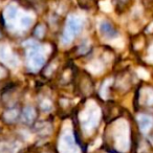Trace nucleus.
<instances>
[{
	"mask_svg": "<svg viewBox=\"0 0 153 153\" xmlns=\"http://www.w3.org/2000/svg\"><path fill=\"white\" fill-rule=\"evenodd\" d=\"M101 117V110L98 107V105L94 104L92 101H90L87 104V107L84 111H82L80 114L82 127L85 132H90L97 128Z\"/></svg>",
	"mask_w": 153,
	"mask_h": 153,
	"instance_id": "nucleus-1",
	"label": "nucleus"
},
{
	"mask_svg": "<svg viewBox=\"0 0 153 153\" xmlns=\"http://www.w3.org/2000/svg\"><path fill=\"white\" fill-rule=\"evenodd\" d=\"M113 137L115 140V147L121 152H127L130 146L129 142V127L124 120L115 122L113 127Z\"/></svg>",
	"mask_w": 153,
	"mask_h": 153,
	"instance_id": "nucleus-2",
	"label": "nucleus"
},
{
	"mask_svg": "<svg viewBox=\"0 0 153 153\" xmlns=\"http://www.w3.org/2000/svg\"><path fill=\"white\" fill-rule=\"evenodd\" d=\"M84 26V21L82 18H80L76 15H70L67 18L66 21V26L64 28L63 35H62L61 41L63 42V44L67 45L69 43L72 42V40L74 39V37L78 34L82 32Z\"/></svg>",
	"mask_w": 153,
	"mask_h": 153,
	"instance_id": "nucleus-3",
	"label": "nucleus"
},
{
	"mask_svg": "<svg viewBox=\"0 0 153 153\" xmlns=\"http://www.w3.org/2000/svg\"><path fill=\"white\" fill-rule=\"evenodd\" d=\"M45 46H40L36 43L33 46L28 47L26 58H27V65L34 71L39 70L45 63Z\"/></svg>",
	"mask_w": 153,
	"mask_h": 153,
	"instance_id": "nucleus-4",
	"label": "nucleus"
},
{
	"mask_svg": "<svg viewBox=\"0 0 153 153\" xmlns=\"http://www.w3.org/2000/svg\"><path fill=\"white\" fill-rule=\"evenodd\" d=\"M60 153H80L79 147L76 146L74 136L70 130H64L59 143Z\"/></svg>",
	"mask_w": 153,
	"mask_h": 153,
	"instance_id": "nucleus-5",
	"label": "nucleus"
},
{
	"mask_svg": "<svg viewBox=\"0 0 153 153\" xmlns=\"http://www.w3.org/2000/svg\"><path fill=\"white\" fill-rule=\"evenodd\" d=\"M0 61L4 62L7 66L15 68L19 65V59L16 55L12 53L11 48L7 45H0Z\"/></svg>",
	"mask_w": 153,
	"mask_h": 153,
	"instance_id": "nucleus-6",
	"label": "nucleus"
},
{
	"mask_svg": "<svg viewBox=\"0 0 153 153\" xmlns=\"http://www.w3.org/2000/svg\"><path fill=\"white\" fill-rule=\"evenodd\" d=\"M19 13H20L19 9H18V7L15 3H11V4H9L7 7V9L4 11V18L9 27L16 26Z\"/></svg>",
	"mask_w": 153,
	"mask_h": 153,
	"instance_id": "nucleus-7",
	"label": "nucleus"
},
{
	"mask_svg": "<svg viewBox=\"0 0 153 153\" xmlns=\"http://www.w3.org/2000/svg\"><path fill=\"white\" fill-rule=\"evenodd\" d=\"M99 30H100L101 35L104 37L105 39H109V40H117L119 38L117 30L113 28L110 22L106 21V20H102L99 24Z\"/></svg>",
	"mask_w": 153,
	"mask_h": 153,
	"instance_id": "nucleus-8",
	"label": "nucleus"
},
{
	"mask_svg": "<svg viewBox=\"0 0 153 153\" xmlns=\"http://www.w3.org/2000/svg\"><path fill=\"white\" fill-rule=\"evenodd\" d=\"M33 22H34V16H33L32 14L20 12L16 25L19 28H21V30H27V28L30 27Z\"/></svg>",
	"mask_w": 153,
	"mask_h": 153,
	"instance_id": "nucleus-9",
	"label": "nucleus"
},
{
	"mask_svg": "<svg viewBox=\"0 0 153 153\" xmlns=\"http://www.w3.org/2000/svg\"><path fill=\"white\" fill-rule=\"evenodd\" d=\"M136 120H137L140 129L143 133H147V132L152 128L153 119H152V117H150V115L140 113V114H138L137 117H136Z\"/></svg>",
	"mask_w": 153,
	"mask_h": 153,
	"instance_id": "nucleus-10",
	"label": "nucleus"
},
{
	"mask_svg": "<svg viewBox=\"0 0 153 153\" xmlns=\"http://www.w3.org/2000/svg\"><path fill=\"white\" fill-rule=\"evenodd\" d=\"M140 102L145 105H153V89L144 88L140 91Z\"/></svg>",
	"mask_w": 153,
	"mask_h": 153,
	"instance_id": "nucleus-11",
	"label": "nucleus"
},
{
	"mask_svg": "<svg viewBox=\"0 0 153 153\" xmlns=\"http://www.w3.org/2000/svg\"><path fill=\"white\" fill-rule=\"evenodd\" d=\"M19 148L18 143H3L0 144V153H17Z\"/></svg>",
	"mask_w": 153,
	"mask_h": 153,
	"instance_id": "nucleus-12",
	"label": "nucleus"
},
{
	"mask_svg": "<svg viewBox=\"0 0 153 153\" xmlns=\"http://www.w3.org/2000/svg\"><path fill=\"white\" fill-rule=\"evenodd\" d=\"M35 117H36V111H35V109L30 106L25 107L23 110V113H22V120H23V122L30 124L35 120Z\"/></svg>",
	"mask_w": 153,
	"mask_h": 153,
	"instance_id": "nucleus-13",
	"label": "nucleus"
},
{
	"mask_svg": "<svg viewBox=\"0 0 153 153\" xmlns=\"http://www.w3.org/2000/svg\"><path fill=\"white\" fill-rule=\"evenodd\" d=\"M87 69L89 70L90 72L94 74H99L104 70V65L101 61L99 60H94V61L90 62L89 64L87 65Z\"/></svg>",
	"mask_w": 153,
	"mask_h": 153,
	"instance_id": "nucleus-14",
	"label": "nucleus"
},
{
	"mask_svg": "<svg viewBox=\"0 0 153 153\" xmlns=\"http://www.w3.org/2000/svg\"><path fill=\"white\" fill-rule=\"evenodd\" d=\"M19 115V111L17 109H10V110L5 111L3 117H4V120L9 123H12V122L16 121V119Z\"/></svg>",
	"mask_w": 153,
	"mask_h": 153,
	"instance_id": "nucleus-15",
	"label": "nucleus"
},
{
	"mask_svg": "<svg viewBox=\"0 0 153 153\" xmlns=\"http://www.w3.org/2000/svg\"><path fill=\"white\" fill-rule=\"evenodd\" d=\"M113 80L112 79H107L106 81L103 83V86L101 88V97L103 99H107L108 98V94H109V87H110V84H112Z\"/></svg>",
	"mask_w": 153,
	"mask_h": 153,
	"instance_id": "nucleus-16",
	"label": "nucleus"
},
{
	"mask_svg": "<svg viewBox=\"0 0 153 153\" xmlns=\"http://www.w3.org/2000/svg\"><path fill=\"white\" fill-rule=\"evenodd\" d=\"M40 107L43 111H46L47 112V111L51 110V108H53V104H51V102L49 100H43L40 104Z\"/></svg>",
	"mask_w": 153,
	"mask_h": 153,
	"instance_id": "nucleus-17",
	"label": "nucleus"
},
{
	"mask_svg": "<svg viewBox=\"0 0 153 153\" xmlns=\"http://www.w3.org/2000/svg\"><path fill=\"white\" fill-rule=\"evenodd\" d=\"M100 7H101V9H102L103 11H105V12H110L111 9H112V7H111V3L109 2L108 0H106V1H102V2L100 3Z\"/></svg>",
	"mask_w": 153,
	"mask_h": 153,
	"instance_id": "nucleus-18",
	"label": "nucleus"
},
{
	"mask_svg": "<svg viewBox=\"0 0 153 153\" xmlns=\"http://www.w3.org/2000/svg\"><path fill=\"white\" fill-rule=\"evenodd\" d=\"M44 33H45V28L43 25L37 26V28L35 30V34H36V36L38 37V38H42L43 35H44Z\"/></svg>",
	"mask_w": 153,
	"mask_h": 153,
	"instance_id": "nucleus-19",
	"label": "nucleus"
},
{
	"mask_svg": "<svg viewBox=\"0 0 153 153\" xmlns=\"http://www.w3.org/2000/svg\"><path fill=\"white\" fill-rule=\"evenodd\" d=\"M136 72H137L138 76L142 78V79H149V74L144 69V68H142V67L138 68V69L136 70Z\"/></svg>",
	"mask_w": 153,
	"mask_h": 153,
	"instance_id": "nucleus-20",
	"label": "nucleus"
},
{
	"mask_svg": "<svg viewBox=\"0 0 153 153\" xmlns=\"http://www.w3.org/2000/svg\"><path fill=\"white\" fill-rule=\"evenodd\" d=\"M147 61L149 62V63H153V44L151 45L150 47H149L148 49V55H147Z\"/></svg>",
	"mask_w": 153,
	"mask_h": 153,
	"instance_id": "nucleus-21",
	"label": "nucleus"
},
{
	"mask_svg": "<svg viewBox=\"0 0 153 153\" xmlns=\"http://www.w3.org/2000/svg\"><path fill=\"white\" fill-rule=\"evenodd\" d=\"M4 76H5V70L0 67V78H3Z\"/></svg>",
	"mask_w": 153,
	"mask_h": 153,
	"instance_id": "nucleus-22",
	"label": "nucleus"
},
{
	"mask_svg": "<svg viewBox=\"0 0 153 153\" xmlns=\"http://www.w3.org/2000/svg\"><path fill=\"white\" fill-rule=\"evenodd\" d=\"M153 30V23L150 25V28H149V30H148V32H151V30Z\"/></svg>",
	"mask_w": 153,
	"mask_h": 153,
	"instance_id": "nucleus-23",
	"label": "nucleus"
}]
</instances>
